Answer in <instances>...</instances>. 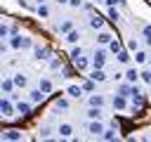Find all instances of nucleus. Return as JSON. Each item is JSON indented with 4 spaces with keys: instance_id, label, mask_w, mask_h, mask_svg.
<instances>
[{
    "instance_id": "a878e982",
    "label": "nucleus",
    "mask_w": 151,
    "mask_h": 142,
    "mask_svg": "<svg viewBox=\"0 0 151 142\" xmlns=\"http://www.w3.org/2000/svg\"><path fill=\"white\" fill-rule=\"evenodd\" d=\"M14 88H17V85H14V78H5V80H2V95H12Z\"/></svg>"
},
{
    "instance_id": "393cba45",
    "label": "nucleus",
    "mask_w": 151,
    "mask_h": 142,
    "mask_svg": "<svg viewBox=\"0 0 151 142\" xmlns=\"http://www.w3.org/2000/svg\"><path fill=\"white\" fill-rule=\"evenodd\" d=\"M125 80H127V83H137V80H142V78H139V71H137L134 66H130V69L125 71Z\"/></svg>"
},
{
    "instance_id": "58836bf2",
    "label": "nucleus",
    "mask_w": 151,
    "mask_h": 142,
    "mask_svg": "<svg viewBox=\"0 0 151 142\" xmlns=\"http://www.w3.org/2000/svg\"><path fill=\"white\" fill-rule=\"evenodd\" d=\"M106 7H125V0H104Z\"/></svg>"
},
{
    "instance_id": "f03ea898",
    "label": "nucleus",
    "mask_w": 151,
    "mask_h": 142,
    "mask_svg": "<svg viewBox=\"0 0 151 142\" xmlns=\"http://www.w3.org/2000/svg\"><path fill=\"white\" fill-rule=\"evenodd\" d=\"M0 114H2V118H12V116H17V102L14 99H9L7 95L0 99Z\"/></svg>"
},
{
    "instance_id": "1a4fd4ad",
    "label": "nucleus",
    "mask_w": 151,
    "mask_h": 142,
    "mask_svg": "<svg viewBox=\"0 0 151 142\" xmlns=\"http://www.w3.org/2000/svg\"><path fill=\"white\" fill-rule=\"evenodd\" d=\"M130 109L134 111V116H142V111H144V95H132Z\"/></svg>"
},
{
    "instance_id": "dca6fc26",
    "label": "nucleus",
    "mask_w": 151,
    "mask_h": 142,
    "mask_svg": "<svg viewBox=\"0 0 151 142\" xmlns=\"http://www.w3.org/2000/svg\"><path fill=\"white\" fill-rule=\"evenodd\" d=\"M66 95H68L71 99H80V97L85 95V90H83V85H68V88H66Z\"/></svg>"
},
{
    "instance_id": "c756f323",
    "label": "nucleus",
    "mask_w": 151,
    "mask_h": 142,
    "mask_svg": "<svg viewBox=\"0 0 151 142\" xmlns=\"http://www.w3.org/2000/svg\"><path fill=\"white\" fill-rule=\"evenodd\" d=\"M149 57H151V54H149L146 50H137V52H134V62H137V64H146Z\"/></svg>"
},
{
    "instance_id": "7ed1b4c3",
    "label": "nucleus",
    "mask_w": 151,
    "mask_h": 142,
    "mask_svg": "<svg viewBox=\"0 0 151 142\" xmlns=\"http://www.w3.org/2000/svg\"><path fill=\"white\" fill-rule=\"evenodd\" d=\"M106 128H109V125H106V123H104L101 118H92V121L87 123V133H90L92 137H101Z\"/></svg>"
},
{
    "instance_id": "7c9ffc66",
    "label": "nucleus",
    "mask_w": 151,
    "mask_h": 142,
    "mask_svg": "<svg viewBox=\"0 0 151 142\" xmlns=\"http://www.w3.org/2000/svg\"><path fill=\"white\" fill-rule=\"evenodd\" d=\"M35 12H38L40 19H47V17H50V7H47L45 2H42V5H35Z\"/></svg>"
},
{
    "instance_id": "4be33fe9",
    "label": "nucleus",
    "mask_w": 151,
    "mask_h": 142,
    "mask_svg": "<svg viewBox=\"0 0 151 142\" xmlns=\"http://www.w3.org/2000/svg\"><path fill=\"white\" fill-rule=\"evenodd\" d=\"M87 104H90V106H104V104H106V97H104V95H94V92H92V95H90V99H87Z\"/></svg>"
},
{
    "instance_id": "a19ab883",
    "label": "nucleus",
    "mask_w": 151,
    "mask_h": 142,
    "mask_svg": "<svg viewBox=\"0 0 151 142\" xmlns=\"http://www.w3.org/2000/svg\"><path fill=\"white\" fill-rule=\"evenodd\" d=\"M61 76H64V78H71V76H73V71H71L68 66H64V69H61Z\"/></svg>"
},
{
    "instance_id": "ea45409f",
    "label": "nucleus",
    "mask_w": 151,
    "mask_h": 142,
    "mask_svg": "<svg viewBox=\"0 0 151 142\" xmlns=\"http://www.w3.org/2000/svg\"><path fill=\"white\" fill-rule=\"evenodd\" d=\"M80 54H85V52H83V47L78 45V47H73V50H71V54H68V57H71V59H76V57H80Z\"/></svg>"
},
{
    "instance_id": "9d476101",
    "label": "nucleus",
    "mask_w": 151,
    "mask_h": 142,
    "mask_svg": "<svg viewBox=\"0 0 151 142\" xmlns=\"http://www.w3.org/2000/svg\"><path fill=\"white\" fill-rule=\"evenodd\" d=\"M57 140H71L73 137V125L71 123H59V128H57Z\"/></svg>"
},
{
    "instance_id": "6e6552de",
    "label": "nucleus",
    "mask_w": 151,
    "mask_h": 142,
    "mask_svg": "<svg viewBox=\"0 0 151 142\" xmlns=\"http://www.w3.org/2000/svg\"><path fill=\"white\" fill-rule=\"evenodd\" d=\"M2 140H7V142H21L24 133L17 130V128H7V130H2Z\"/></svg>"
},
{
    "instance_id": "a211bd4d",
    "label": "nucleus",
    "mask_w": 151,
    "mask_h": 142,
    "mask_svg": "<svg viewBox=\"0 0 151 142\" xmlns=\"http://www.w3.org/2000/svg\"><path fill=\"white\" fill-rule=\"evenodd\" d=\"M85 116H87V121H92V118H101V116H104V106H90V109L85 111Z\"/></svg>"
},
{
    "instance_id": "cd10ccee",
    "label": "nucleus",
    "mask_w": 151,
    "mask_h": 142,
    "mask_svg": "<svg viewBox=\"0 0 151 142\" xmlns=\"http://www.w3.org/2000/svg\"><path fill=\"white\" fill-rule=\"evenodd\" d=\"M54 109H57V111H68V109H71V104H68V99L57 97V99H54Z\"/></svg>"
},
{
    "instance_id": "37998d69",
    "label": "nucleus",
    "mask_w": 151,
    "mask_h": 142,
    "mask_svg": "<svg viewBox=\"0 0 151 142\" xmlns=\"http://www.w3.org/2000/svg\"><path fill=\"white\" fill-rule=\"evenodd\" d=\"M35 2H38V5H42V2H47V0H35Z\"/></svg>"
},
{
    "instance_id": "79ce46f5",
    "label": "nucleus",
    "mask_w": 151,
    "mask_h": 142,
    "mask_svg": "<svg viewBox=\"0 0 151 142\" xmlns=\"http://www.w3.org/2000/svg\"><path fill=\"white\" fill-rule=\"evenodd\" d=\"M71 7H83V0H68Z\"/></svg>"
},
{
    "instance_id": "2eb2a0df",
    "label": "nucleus",
    "mask_w": 151,
    "mask_h": 142,
    "mask_svg": "<svg viewBox=\"0 0 151 142\" xmlns=\"http://www.w3.org/2000/svg\"><path fill=\"white\" fill-rule=\"evenodd\" d=\"M113 38H116V36H113L111 31H104V28H101V31H97V43H99V45H109Z\"/></svg>"
},
{
    "instance_id": "20e7f679",
    "label": "nucleus",
    "mask_w": 151,
    "mask_h": 142,
    "mask_svg": "<svg viewBox=\"0 0 151 142\" xmlns=\"http://www.w3.org/2000/svg\"><path fill=\"white\" fill-rule=\"evenodd\" d=\"M33 59L50 62L52 59V47H47V45H33Z\"/></svg>"
},
{
    "instance_id": "9b49d317",
    "label": "nucleus",
    "mask_w": 151,
    "mask_h": 142,
    "mask_svg": "<svg viewBox=\"0 0 151 142\" xmlns=\"http://www.w3.org/2000/svg\"><path fill=\"white\" fill-rule=\"evenodd\" d=\"M28 99H31L33 104H42V102L47 99V92H45V90H40V88H33V90L28 92Z\"/></svg>"
},
{
    "instance_id": "423d86ee",
    "label": "nucleus",
    "mask_w": 151,
    "mask_h": 142,
    "mask_svg": "<svg viewBox=\"0 0 151 142\" xmlns=\"http://www.w3.org/2000/svg\"><path fill=\"white\" fill-rule=\"evenodd\" d=\"M71 62H73V69H76V71H87V69H92V62H90V57H85V54H80V57L71 59Z\"/></svg>"
},
{
    "instance_id": "e433bc0d",
    "label": "nucleus",
    "mask_w": 151,
    "mask_h": 142,
    "mask_svg": "<svg viewBox=\"0 0 151 142\" xmlns=\"http://www.w3.org/2000/svg\"><path fill=\"white\" fill-rule=\"evenodd\" d=\"M139 78H142L146 85H151V69H144V71H139Z\"/></svg>"
},
{
    "instance_id": "4468645a",
    "label": "nucleus",
    "mask_w": 151,
    "mask_h": 142,
    "mask_svg": "<svg viewBox=\"0 0 151 142\" xmlns=\"http://www.w3.org/2000/svg\"><path fill=\"white\" fill-rule=\"evenodd\" d=\"M87 26H90L92 31H101V28H104V19H101L99 14H90V19H87Z\"/></svg>"
},
{
    "instance_id": "f8f14e48",
    "label": "nucleus",
    "mask_w": 151,
    "mask_h": 142,
    "mask_svg": "<svg viewBox=\"0 0 151 142\" xmlns=\"http://www.w3.org/2000/svg\"><path fill=\"white\" fill-rule=\"evenodd\" d=\"M31 111H33V102H31V99H28V102H26V99H19V102H17V114H19V116H31Z\"/></svg>"
},
{
    "instance_id": "2f4dec72",
    "label": "nucleus",
    "mask_w": 151,
    "mask_h": 142,
    "mask_svg": "<svg viewBox=\"0 0 151 142\" xmlns=\"http://www.w3.org/2000/svg\"><path fill=\"white\" fill-rule=\"evenodd\" d=\"M47 64H50V69H52V71H61V69H64V62H61L59 57H52Z\"/></svg>"
},
{
    "instance_id": "aec40b11",
    "label": "nucleus",
    "mask_w": 151,
    "mask_h": 142,
    "mask_svg": "<svg viewBox=\"0 0 151 142\" xmlns=\"http://www.w3.org/2000/svg\"><path fill=\"white\" fill-rule=\"evenodd\" d=\"M90 78H92V80H97V83H104L109 76H106V71H104V69H92V71H90Z\"/></svg>"
},
{
    "instance_id": "f704fd0d",
    "label": "nucleus",
    "mask_w": 151,
    "mask_h": 142,
    "mask_svg": "<svg viewBox=\"0 0 151 142\" xmlns=\"http://www.w3.org/2000/svg\"><path fill=\"white\" fill-rule=\"evenodd\" d=\"M130 52H137V50H142V45H139V40H134V38H130L127 40V45H125Z\"/></svg>"
},
{
    "instance_id": "473e14b6",
    "label": "nucleus",
    "mask_w": 151,
    "mask_h": 142,
    "mask_svg": "<svg viewBox=\"0 0 151 142\" xmlns=\"http://www.w3.org/2000/svg\"><path fill=\"white\" fill-rule=\"evenodd\" d=\"M0 38H2V40H9V38H12V26L2 24V26H0Z\"/></svg>"
},
{
    "instance_id": "f3484780",
    "label": "nucleus",
    "mask_w": 151,
    "mask_h": 142,
    "mask_svg": "<svg viewBox=\"0 0 151 142\" xmlns=\"http://www.w3.org/2000/svg\"><path fill=\"white\" fill-rule=\"evenodd\" d=\"M38 88H40V90H45L47 95H52V92H54V83H52V78H40V80H38Z\"/></svg>"
},
{
    "instance_id": "5701e85b",
    "label": "nucleus",
    "mask_w": 151,
    "mask_h": 142,
    "mask_svg": "<svg viewBox=\"0 0 151 142\" xmlns=\"http://www.w3.org/2000/svg\"><path fill=\"white\" fill-rule=\"evenodd\" d=\"M64 40H66L68 45H76V43L80 40V31H78V28H71V31L66 33V38H64Z\"/></svg>"
},
{
    "instance_id": "6ab92c4d",
    "label": "nucleus",
    "mask_w": 151,
    "mask_h": 142,
    "mask_svg": "<svg viewBox=\"0 0 151 142\" xmlns=\"http://www.w3.org/2000/svg\"><path fill=\"white\" fill-rule=\"evenodd\" d=\"M101 140H106V142H113V140H118V128H116V125H109V128L104 130Z\"/></svg>"
},
{
    "instance_id": "39448f33",
    "label": "nucleus",
    "mask_w": 151,
    "mask_h": 142,
    "mask_svg": "<svg viewBox=\"0 0 151 142\" xmlns=\"http://www.w3.org/2000/svg\"><path fill=\"white\" fill-rule=\"evenodd\" d=\"M106 52H109V50H101V47L92 52V57H90L92 69H104V66H106Z\"/></svg>"
},
{
    "instance_id": "a18cd8bd",
    "label": "nucleus",
    "mask_w": 151,
    "mask_h": 142,
    "mask_svg": "<svg viewBox=\"0 0 151 142\" xmlns=\"http://www.w3.org/2000/svg\"><path fill=\"white\" fill-rule=\"evenodd\" d=\"M149 95H151V85H149Z\"/></svg>"
},
{
    "instance_id": "b1692460",
    "label": "nucleus",
    "mask_w": 151,
    "mask_h": 142,
    "mask_svg": "<svg viewBox=\"0 0 151 142\" xmlns=\"http://www.w3.org/2000/svg\"><path fill=\"white\" fill-rule=\"evenodd\" d=\"M116 59H118L120 64H130V59H132V52H130L127 47H123V50H120V52L116 54Z\"/></svg>"
},
{
    "instance_id": "0eeeda50",
    "label": "nucleus",
    "mask_w": 151,
    "mask_h": 142,
    "mask_svg": "<svg viewBox=\"0 0 151 142\" xmlns=\"http://www.w3.org/2000/svg\"><path fill=\"white\" fill-rule=\"evenodd\" d=\"M111 104H113V109H116V111H125V109L130 106V102H127V97H125V95H120V92H116V95H113V99H111Z\"/></svg>"
},
{
    "instance_id": "bb28decb",
    "label": "nucleus",
    "mask_w": 151,
    "mask_h": 142,
    "mask_svg": "<svg viewBox=\"0 0 151 142\" xmlns=\"http://www.w3.org/2000/svg\"><path fill=\"white\" fill-rule=\"evenodd\" d=\"M80 85H83V90H85V92H87V95H92V92H94V90H97V80H92V78H90V76H87V80H83V83H80Z\"/></svg>"
},
{
    "instance_id": "f257e3e1",
    "label": "nucleus",
    "mask_w": 151,
    "mask_h": 142,
    "mask_svg": "<svg viewBox=\"0 0 151 142\" xmlns=\"http://www.w3.org/2000/svg\"><path fill=\"white\" fill-rule=\"evenodd\" d=\"M7 43H9V47H12V50H33V45H35V43H33V38L21 36V33H14Z\"/></svg>"
},
{
    "instance_id": "412c9836",
    "label": "nucleus",
    "mask_w": 151,
    "mask_h": 142,
    "mask_svg": "<svg viewBox=\"0 0 151 142\" xmlns=\"http://www.w3.org/2000/svg\"><path fill=\"white\" fill-rule=\"evenodd\" d=\"M12 78H14V85H17L19 90H24V88L28 85V78H26V73H21V71H19V73H14Z\"/></svg>"
},
{
    "instance_id": "4c0bfd02",
    "label": "nucleus",
    "mask_w": 151,
    "mask_h": 142,
    "mask_svg": "<svg viewBox=\"0 0 151 142\" xmlns=\"http://www.w3.org/2000/svg\"><path fill=\"white\" fill-rule=\"evenodd\" d=\"M106 14H109V19H111V21H118V19H120V12H118L116 7H109V12H106Z\"/></svg>"
},
{
    "instance_id": "c85d7f7f",
    "label": "nucleus",
    "mask_w": 151,
    "mask_h": 142,
    "mask_svg": "<svg viewBox=\"0 0 151 142\" xmlns=\"http://www.w3.org/2000/svg\"><path fill=\"white\" fill-rule=\"evenodd\" d=\"M106 47H109V52H111V54H118V52L123 50V43H120L118 38H113V40H111V43H109Z\"/></svg>"
},
{
    "instance_id": "ddd939ff",
    "label": "nucleus",
    "mask_w": 151,
    "mask_h": 142,
    "mask_svg": "<svg viewBox=\"0 0 151 142\" xmlns=\"http://www.w3.org/2000/svg\"><path fill=\"white\" fill-rule=\"evenodd\" d=\"M71 28H76L71 19H61L59 24H54V31H57V33H61V36H66V33H68Z\"/></svg>"
},
{
    "instance_id": "c03bdc74",
    "label": "nucleus",
    "mask_w": 151,
    "mask_h": 142,
    "mask_svg": "<svg viewBox=\"0 0 151 142\" xmlns=\"http://www.w3.org/2000/svg\"><path fill=\"white\" fill-rule=\"evenodd\" d=\"M149 66H151V57H149Z\"/></svg>"
},
{
    "instance_id": "c9c22d12",
    "label": "nucleus",
    "mask_w": 151,
    "mask_h": 142,
    "mask_svg": "<svg viewBox=\"0 0 151 142\" xmlns=\"http://www.w3.org/2000/svg\"><path fill=\"white\" fill-rule=\"evenodd\" d=\"M142 36H144L146 45H151V26H149V24H144V26H142Z\"/></svg>"
},
{
    "instance_id": "72a5a7b5",
    "label": "nucleus",
    "mask_w": 151,
    "mask_h": 142,
    "mask_svg": "<svg viewBox=\"0 0 151 142\" xmlns=\"http://www.w3.org/2000/svg\"><path fill=\"white\" fill-rule=\"evenodd\" d=\"M50 133H52L50 125H40V128H38V137H40V140H50Z\"/></svg>"
}]
</instances>
